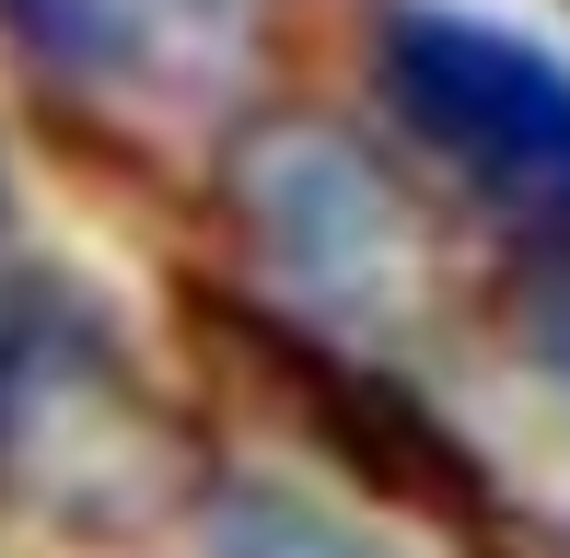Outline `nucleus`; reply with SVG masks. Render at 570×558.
<instances>
[{
	"mask_svg": "<svg viewBox=\"0 0 570 558\" xmlns=\"http://www.w3.org/2000/svg\"><path fill=\"white\" fill-rule=\"evenodd\" d=\"M384 106L489 198L570 221V70L548 47L465 12H396L384 23Z\"/></svg>",
	"mask_w": 570,
	"mask_h": 558,
	"instance_id": "f257e3e1",
	"label": "nucleus"
},
{
	"mask_svg": "<svg viewBox=\"0 0 570 558\" xmlns=\"http://www.w3.org/2000/svg\"><path fill=\"white\" fill-rule=\"evenodd\" d=\"M233 558H361V547H338L326 524H303L292 500H245V512H233Z\"/></svg>",
	"mask_w": 570,
	"mask_h": 558,
	"instance_id": "f03ea898",
	"label": "nucleus"
}]
</instances>
